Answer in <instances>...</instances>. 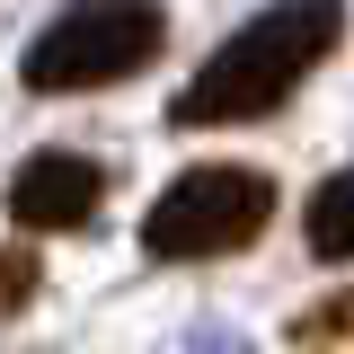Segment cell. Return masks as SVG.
<instances>
[{
    "mask_svg": "<svg viewBox=\"0 0 354 354\" xmlns=\"http://www.w3.org/2000/svg\"><path fill=\"white\" fill-rule=\"evenodd\" d=\"M337 44H346V0H274V9H257L221 53H204V71L169 97V124L177 133L257 124V115H274Z\"/></svg>",
    "mask_w": 354,
    "mask_h": 354,
    "instance_id": "1",
    "label": "cell"
},
{
    "mask_svg": "<svg viewBox=\"0 0 354 354\" xmlns=\"http://www.w3.org/2000/svg\"><path fill=\"white\" fill-rule=\"evenodd\" d=\"M169 44V9L160 0H71L18 62V80L36 97H80V88H115L142 62H160Z\"/></svg>",
    "mask_w": 354,
    "mask_h": 354,
    "instance_id": "2",
    "label": "cell"
},
{
    "mask_svg": "<svg viewBox=\"0 0 354 354\" xmlns=\"http://www.w3.org/2000/svg\"><path fill=\"white\" fill-rule=\"evenodd\" d=\"M266 221H274V177H266V169H239V160H213V169H186L177 186L151 195L142 248H151L160 266H204V257L257 248Z\"/></svg>",
    "mask_w": 354,
    "mask_h": 354,
    "instance_id": "3",
    "label": "cell"
},
{
    "mask_svg": "<svg viewBox=\"0 0 354 354\" xmlns=\"http://www.w3.org/2000/svg\"><path fill=\"white\" fill-rule=\"evenodd\" d=\"M97 204H106V169L80 160V151H36V160H18V177H9V221H18L27 239L88 230Z\"/></svg>",
    "mask_w": 354,
    "mask_h": 354,
    "instance_id": "4",
    "label": "cell"
},
{
    "mask_svg": "<svg viewBox=\"0 0 354 354\" xmlns=\"http://www.w3.org/2000/svg\"><path fill=\"white\" fill-rule=\"evenodd\" d=\"M301 239H310V257H319V266H346V257H354V169H337L319 195H310Z\"/></svg>",
    "mask_w": 354,
    "mask_h": 354,
    "instance_id": "5",
    "label": "cell"
},
{
    "mask_svg": "<svg viewBox=\"0 0 354 354\" xmlns=\"http://www.w3.org/2000/svg\"><path fill=\"white\" fill-rule=\"evenodd\" d=\"M44 292V266H36V248H9L0 239V319H18V310Z\"/></svg>",
    "mask_w": 354,
    "mask_h": 354,
    "instance_id": "6",
    "label": "cell"
},
{
    "mask_svg": "<svg viewBox=\"0 0 354 354\" xmlns=\"http://www.w3.org/2000/svg\"><path fill=\"white\" fill-rule=\"evenodd\" d=\"M292 337H301V346H328V337H354V292H337V301L319 310V319H301Z\"/></svg>",
    "mask_w": 354,
    "mask_h": 354,
    "instance_id": "7",
    "label": "cell"
}]
</instances>
